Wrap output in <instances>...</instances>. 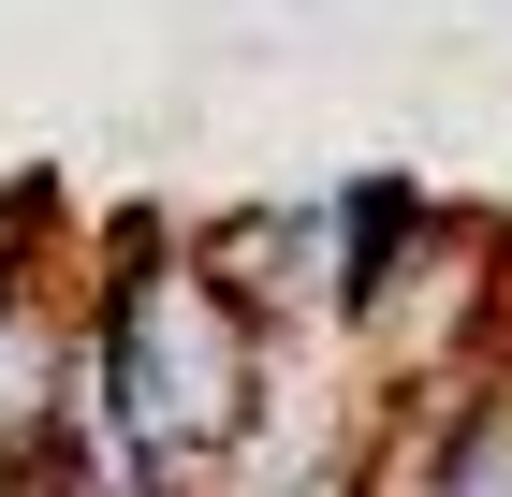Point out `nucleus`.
<instances>
[{"mask_svg":"<svg viewBox=\"0 0 512 497\" xmlns=\"http://www.w3.org/2000/svg\"><path fill=\"white\" fill-rule=\"evenodd\" d=\"M59 337H74V322H59L44 293H15V278H0V468L44 439V395H59Z\"/></svg>","mask_w":512,"mask_h":497,"instance_id":"1","label":"nucleus"}]
</instances>
